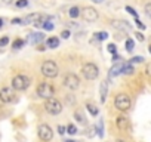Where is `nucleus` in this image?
I'll use <instances>...</instances> for the list:
<instances>
[{"label":"nucleus","instance_id":"obj_16","mask_svg":"<svg viewBox=\"0 0 151 142\" xmlns=\"http://www.w3.org/2000/svg\"><path fill=\"white\" fill-rule=\"evenodd\" d=\"M116 30H120V31H129L130 30V24L126 22V21H113L111 24Z\"/></svg>","mask_w":151,"mask_h":142},{"label":"nucleus","instance_id":"obj_40","mask_svg":"<svg viewBox=\"0 0 151 142\" xmlns=\"http://www.w3.org/2000/svg\"><path fill=\"white\" fill-rule=\"evenodd\" d=\"M120 59H122V58H120L119 55H116V53L113 55V61H114V62H117V61H120Z\"/></svg>","mask_w":151,"mask_h":142},{"label":"nucleus","instance_id":"obj_1","mask_svg":"<svg viewBox=\"0 0 151 142\" xmlns=\"http://www.w3.org/2000/svg\"><path fill=\"white\" fill-rule=\"evenodd\" d=\"M40 71H42V74L47 79H55L59 73V68L58 65L53 62V61H45L40 67Z\"/></svg>","mask_w":151,"mask_h":142},{"label":"nucleus","instance_id":"obj_46","mask_svg":"<svg viewBox=\"0 0 151 142\" xmlns=\"http://www.w3.org/2000/svg\"><path fill=\"white\" fill-rule=\"evenodd\" d=\"M148 50H150V53H151V44H150V46H148Z\"/></svg>","mask_w":151,"mask_h":142},{"label":"nucleus","instance_id":"obj_33","mask_svg":"<svg viewBox=\"0 0 151 142\" xmlns=\"http://www.w3.org/2000/svg\"><path fill=\"white\" fill-rule=\"evenodd\" d=\"M145 76H147L148 79H151V64H148V65L145 67Z\"/></svg>","mask_w":151,"mask_h":142},{"label":"nucleus","instance_id":"obj_17","mask_svg":"<svg viewBox=\"0 0 151 142\" xmlns=\"http://www.w3.org/2000/svg\"><path fill=\"white\" fill-rule=\"evenodd\" d=\"M74 118H76V121H77V123H80V124H83V126L88 124V118H86V115L83 114L82 110H76V111H74Z\"/></svg>","mask_w":151,"mask_h":142},{"label":"nucleus","instance_id":"obj_11","mask_svg":"<svg viewBox=\"0 0 151 142\" xmlns=\"http://www.w3.org/2000/svg\"><path fill=\"white\" fill-rule=\"evenodd\" d=\"M123 67H124V62L117 61V62L110 68V71H108V77H110V79H114V77H117V76L123 74Z\"/></svg>","mask_w":151,"mask_h":142},{"label":"nucleus","instance_id":"obj_45","mask_svg":"<svg viewBox=\"0 0 151 142\" xmlns=\"http://www.w3.org/2000/svg\"><path fill=\"white\" fill-rule=\"evenodd\" d=\"M116 142H124V141H123V139H117Z\"/></svg>","mask_w":151,"mask_h":142},{"label":"nucleus","instance_id":"obj_41","mask_svg":"<svg viewBox=\"0 0 151 142\" xmlns=\"http://www.w3.org/2000/svg\"><path fill=\"white\" fill-rule=\"evenodd\" d=\"M92 2H95V3H102L104 0H92Z\"/></svg>","mask_w":151,"mask_h":142},{"label":"nucleus","instance_id":"obj_32","mask_svg":"<svg viewBox=\"0 0 151 142\" xmlns=\"http://www.w3.org/2000/svg\"><path fill=\"white\" fill-rule=\"evenodd\" d=\"M142 61H144L142 56H133V58L130 59V64H139V62H142Z\"/></svg>","mask_w":151,"mask_h":142},{"label":"nucleus","instance_id":"obj_3","mask_svg":"<svg viewBox=\"0 0 151 142\" xmlns=\"http://www.w3.org/2000/svg\"><path fill=\"white\" fill-rule=\"evenodd\" d=\"M130 98L126 95V93H119L116 98H114V107L119 110V111H127L130 108Z\"/></svg>","mask_w":151,"mask_h":142},{"label":"nucleus","instance_id":"obj_29","mask_svg":"<svg viewBox=\"0 0 151 142\" xmlns=\"http://www.w3.org/2000/svg\"><path fill=\"white\" fill-rule=\"evenodd\" d=\"M144 12H145V15H147L148 18H151V3H147V5L144 6Z\"/></svg>","mask_w":151,"mask_h":142},{"label":"nucleus","instance_id":"obj_13","mask_svg":"<svg viewBox=\"0 0 151 142\" xmlns=\"http://www.w3.org/2000/svg\"><path fill=\"white\" fill-rule=\"evenodd\" d=\"M107 95H108V82L104 80L99 85V96H101V102L102 104L107 101Z\"/></svg>","mask_w":151,"mask_h":142},{"label":"nucleus","instance_id":"obj_21","mask_svg":"<svg viewBox=\"0 0 151 142\" xmlns=\"http://www.w3.org/2000/svg\"><path fill=\"white\" fill-rule=\"evenodd\" d=\"M133 65L129 62V64H124V67H123V74H126V76H130V74H133Z\"/></svg>","mask_w":151,"mask_h":142},{"label":"nucleus","instance_id":"obj_7","mask_svg":"<svg viewBox=\"0 0 151 142\" xmlns=\"http://www.w3.org/2000/svg\"><path fill=\"white\" fill-rule=\"evenodd\" d=\"M64 86L68 87L70 90H76V89L80 87V79L76 76V74L68 73V74L64 77Z\"/></svg>","mask_w":151,"mask_h":142},{"label":"nucleus","instance_id":"obj_20","mask_svg":"<svg viewBox=\"0 0 151 142\" xmlns=\"http://www.w3.org/2000/svg\"><path fill=\"white\" fill-rule=\"evenodd\" d=\"M98 135V127L96 126H89L88 130H86V136L88 138H95Z\"/></svg>","mask_w":151,"mask_h":142},{"label":"nucleus","instance_id":"obj_42","mask_svg":"<svg viewBox=\"0 0 151 142\" xmlns=\"http://www.w3.org/2000/svg\"><path fill=\"white\" fill-rule=\"evenodd\" d=\"M2 27H3V19L0 18V28H2Z\"/></svg>","mask_w":151,"mask_h":142},{"label":"nucleus","instance_id":"obj_35","mask_svg":"<svg viewBox=\"0 0 151 142\" xmlns=\"http://www.w3.org/2000/svg\"><path fill=\"white\" fill-rule=\"evenodd\" d=\"M56 130H58V133H59V135H64V133L67 132V127H65V126H61V124H59V126L56 127Z\"/></svg>","mask_w":151,"mask_h":142},{"label":"nucleus","instance_id":"obj_19","mask_svg":"<svg viewBox=\"0 0 151 142\" xmlns=\"http://www.w3.org/2000/svg\"><path fill=\"white\" fill-rule=\"evenodd\" d=\"M86 108H88V111L91 113V115H93V117H96L98 114H99V110H98V107L96 105H93V104H86Z\"/></svg>","mask_w":151,"mask_h":142},{"label":"nucleus","instance_id":"obj_25","mask_svg":"<svg viewBox=\"0 0 151 142\" xmlns=\"http://www.w3.org/2000/svg\"><path fill=\"white\" fill-rule=\"evenodd\" d=\"M53 28H55V25H53V24H52L49 19L43 22V30H46V31H52Z\"/></svg>","mask_w":151,"mask_h":142},{"label":"nucleus","instance_id":"obj_12","mask_svg":"<svg viewBox=\"0 0 151 142\" xmlns=\"http://www.w3.org/2000/svg\"><path fill=\"white\" fill-rule=\"evenodd\" d=\"M116 124H117V127H119L120 130H123V132H127V130L130 129V121H129V118H127L126 115H119V117L116 118Z\"/></svg>","mask_w":151,"mask_h":142},{"label":"nucleus","instance_id":"obj_23","mask_svg":"<svg viewBox=\"0 0 151 142\" xmlns=\"http://www.w3.org/2000/svg\"><path fill=\"white\" fill-rule=\"evenodd\" d=\"M95 39L96 40H107L108 39V33L107 31H99V33H95Z\"/></svg>","mask_w":151,"mask_h":142},{"label":"nucleus","instance_id":"obj_28","mask_svg":"<svg viewBox=\"0 0 151 142\" xmlns=\"http://www.w3.org/2000/svg\"><path fill=\"white\" fill-rule=\"evenodd\" d=\"M107 50H108L110 53H113V55H114V53L117 52V46H116L114 43H110V44L107 46Z\"/></svg>","mask_w":151,"mask_h":142},{"label":"nucleus","instance_id":"obj_22","mask_svg":"<svg viewBox=\"0 0 151 142\" xmlns=\"http://www.w3.org/2000/svg\"><path fill=\"white\" fill-rule=\"evenodd\" d=\"M68 15H70V18H77V16L80 15V9H79L77 6H73V8L70 9Z\"/></svg>","mask_w":151,"mask_h":142},{"label":"nucleus","instance_id":"obj_36","mask_svg":"<svg viewBox=\"0 0 151 142\" xmlns=\"http://www.w3.org/2000/svg\"><path fill=\"white\" fill-rule=\"evenodd\" d=\"M135 24L138 25V28H139V30H145V25H144V24H142L138 18H135Z\"/></svg>","mask_w":151,"mask_h":142},{"label":"nucleus","instance_id":"obj_4","mask_svg":"<svg viewBox=\"0 0 151 142\" xmlns=\"http://www.w3.org/2000/svg\"><path fill=\"white\" fill-rule=\"evenodd\" d=\"M62 104L58 101V99H55V98H47L46 99V102H45V110L49 113V114H52V115H56V114H59L61 111H62Z\"/></svg>","mask_w":151,"mask_h":142},{"label":"nucleus","instance_id":"obj_14","mask_svg":"<svg viewBox=\"0 0 151 142\" xmlns=\"http://www.w3.org/2000/svg\"><path fill=\"white\" fill-rule=\"evenodd\" d=\"M45 39V36H43V33H31L30 36H28V43L30 44H39L42 40Z\"/></svg>","mask_w":151,"mask_h":142},{"label":"nucleus","instance_id":"obj_37","mask_svg":"<svg viewBox=\"0 0 151 142\" xmlns=\"http://www.w3.org/2000/svg\"><path fill=\"white\" fill-rule=\"evenodd\" d=\"M70 36H71V33H70L68 30H64V31L61 33V37H62V39H68Z\"/></svg>","mask_w":151,"mask_h":142},{"label":"nucleus","instance_id":"obj_9","mask_svg":"<svg viewBox=\"0 0 151 142\" xmlns=\"http://www.w3.org/2000/svg\"><path fill=\"white\" fill-rule=\"evenodd\" d=\"M82 16H83V19H85L86 22H95L99 15H98V11H96L95 8L88 6V8H85V9L82 11Z\"/></svg>","mask_w":151,"mask_h":142},{"label":"nucleus","instance_id":"obj_10","mask_svg":"<svg viewBox=\"0 0 151 142\" xmlns=\"http://www.w3.org/2000/svg\"><path fill=\"white\" fill-rule=\"evenodd\" d=\"M15 98V92H14V87H3L0 90V101L5 102V104H9L12 102Z\"/></svg>","mask_w":151,"mask_h":142},{"label":"nucleus","instance_id":"obj_8","mask_svg":"<svg viewBox=\"0 0 151 142\" xmlns=\"http://www.w3.org/2000/svg\"><path fill=\"white\" fill-rule=\"evenodd\" d=\"M37 135H39V138H40L42 141L49 142V141H52V138H53V130L50 129L49 124H40L39 129H37Z\"/></svg>","mask_w":151,"mask_h":142},{"label":"nucleus","instance_id":"obj_31","mask_svg":"<svg viewBox=\"0 0 151 142\" xmlns=\"http://www.w3.org/2000/svg\"><path fill=\"white\" fill-rule=\"evenodd\" d=\"M126 11H127V12H129V14H130L132 16H135V18H138V12H136V11H135L133 8H130V6H126Z\"/></svg>","mask_w":151,"mask_h":142},{"label":"nucleus","instance_id":"obj_27","mask_svg":"<svg viewBox=\"0 0 151 142\" xmlns=\"http://www.w3.org/2000/svg\"><path fill=\"white\" fill-rule=\"evenodd\" d=\"M24 46V40H21V39H17L14 43H12V47H15V49H19V47H22Z\"/></svg>","mask_w":151,"mask_h":142},{"label":"nucleus","instance_id":"obj_5","mask_svg":"<svg viewBox=\"0 0 151 142\" xmlns=\"http://www.w3.org/2000/svg\"><path fill=\"white\" fill-rule=\"evenodd\" d=\"M30 83H31V82H30V79H28L27 76L18 74V76H15L14 80H12V87H14V90H25V89H28Z\"/></svg>","mask_w":151,"mask_h":142},{"label":"nucleus","instance_id":"obj_26","mask_svg":"<svg viewBox=\"0 0 151 142\" xmlns=\"http://www.w3.org/2000/svg\"><path fill=\"white\" fill-rule=\"evenodd\" d=\"M67 133L68 135H76L77 133V127H76V124H68L67 126Z\"/></svg>","mask_w":151,"mask_h":142},{"label":"nucleus","instance_id":"obj_30","mask_svg":"<svg viewBox=\"0 0 151 142\" xmlns=\"http://www.w3.org/2000/svg\"><path fill=\"white\" fill-rule=\"evenodd\" d=\"M28 6V0H18L17 2V8H27Z\"/></svg>","mask_w":151,"mask_h":142},{"label":"nucleus","instance_id":"obj_38","mask_svg":"<svg viewBox=\"0 0 151 142\" xmlns=\"http://www.w3.org/2000/svg\"><path fill=\"white\" fill-rule=\"evenodd\" d=\"M135 36H136V39H138L139 42H144V40H145V37H144V34H142V33H136Z\"/></svg>","mask_w":151,"mask_h":142},{"label":"nucleus","instance_id":"obj_34","mask_svg":"<svg viewBox=\"0 0 151 142\" xmlns=\"http://www.w3.org/2000/svg\"><path fill=\"white\" fill-rule=\"evenodd\" d=\"M8 43H9V39H8V37H2V39H0V47L6 46Z\"/></svg>","mask_w":151,"mask_h":142},{"label":"nucleus","instance_id":"obj_24","mask_svg":"<svg viewBox=\"0 0 151 142\" xmlns=\"http://www.w3.org/2000/svg\"><path fill=\"white\" fill-rule=\"evenodd\" d=\"M133 49H135V42H133L132 39H127V40H126V50H127V52H132Z\"/></svg>","mask_w":151,"mask_h":142},{"label":"nucleus","instance_id":"obj_18","mask_svg":"<svg viewBox=\"0 0 151 142\" xmlns=\"http://www.w3.org/2000/svg\"><path fill=\"white\" fill-rule=\"evenodd\" d=\"M59 46V39L58 37H49L47 39V42H46V47H49V49H55V47H58Z\"/></svg>","mask_w":151,"mask_h":142},{"label":"nucleus","instance_id":"obj_39","mask_svg":"<svg viewBox=\"0 0 151 142\" xmlns=\"http://www.w3.org/2000/svg\"><path fill=\"white\" fill-rule=\"evenodd\" d=\"M12 24H22V19H19V18H15V19H12Z\"/></svg>","mask_w":151,"mask_h":142},{"label":"nucleus","instance_id":"obj_15","mask_svg":"<svg viewBox=\"0 0 151 142\" xmlns=\"http://www.w3.org/2000/svg\"><path fill=\"white\" fill-rule=\"evenodd\" d=\"M40 18H42V15H39V14H30V15H27L22 19V24L24 25H30V24H34V22L40 21Z\"/></svg>","mask_w":151,"mask_h":142},{"label":"nucleus","instance_id":"obj_43","mask_svg":"<svg viewBox=\"0 0 151 142\" xmlns=\"http://www.w3.org/2000/svg\"><path fill=\"white\" fill-rule=\"evenodd\" d=\"M12 0H3V3H11Z\"/></svg>","mask_w":151,"mask_h":142},{"label":"nucleus","instance_id":"obj_2","mask_svg":"<svg viewBox=\"0 0 151 142\" xmlns=\"http://www.w3.org/2000/svg\"><path fill=\"white\" fill-rule=\"evenodd\" d=\"M82 73H83L85 79H88V80H95V79H98V76H99V68H98V65H95V64H92V62H88V64H85V65L82 67Z\"/></svg>","mask_w":151,"mask_h":142},{"label":"nucleus","instance_id":"obj_44","mask_svg":"<svg viewBox=\"0 0 151 142\" xmlns=\"http://www.w3.org/2000/svg\"><path fill=\"white\" fill-rule=\"evenodd\" d=\"M65 142H77V141H73V139H68V141H65Z\"/></svg>","mask_w":151,"mask_h":142},{"label":"nucleus","instance_id":"obj_6","mask_svg":"<svg viewBox=\"0 0 151 142\" xmlns=\"http://www.w3.org/2000/svg\"><path fill=\"white\" fill-rule=\"evenodd\" d=\"M37 95H39L40 98H43V99L52 98V96H53V86H52L50 83H46V82L40 83V85L37 86Z\"/></svg>","mask_w":151,"mask_h":142}]
</instances>
